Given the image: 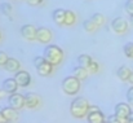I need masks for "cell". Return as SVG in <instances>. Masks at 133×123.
Returning <instances> with one entry per match:
<instances>
[{"instance_id":"6da1fadb","label":"cell","mask_w":133,"mask_h":123,"mask_svg":"<svg viewBox=\"0 0 133 123\" xmlns=\"http://www.w3.org/2000/svg\"><path fill=\"white\" fill-rule=\"evenodd\" d=\"M89 102L84 97H75L70 104V114L76 119H83L87 117L89 110Z\"/></svg>"},{"instance_id":"7a4b0ae2","label":"cell","mask_w":133,"mask_h":123,"mask_svg":"<svg viewBox=\"0 0 133 123\" xmlns=\"http://www.w3.org/2000/svg\"><path fill=\"white\" fill-rule=\"evenodd\" d=\"M43 56L45 57L46 61H49V62H50L52 65H54V66L59 65V64L63 61V57H65L63 51H62L58 45H56V44H48L44 48Z\"/></svg>"},{"instance_id":"3957f363","label":"cell","mask_w":133,"mask_h":123,"mask_svg":"<svg viewBox=\"0 0 133 123\" xmlns=\"http://www.w3.org/2000/svg\"><path fill=\"white\" fill-rule=\"evenodd\" d=\"M34 66L36 69V73L40 77H49L53 73L54 65H52L49 61L45 60L44 56H36L34 58Z\"/></svg>"},{"instance_id":"277c9868","label":"cell","mask_w":133,"mask_h":123,"mask_svg":"<svg viewBox=\"0 0 133 123\" xmlns=\"http://www.w3.org/2000/svg\"><path fill=\"white\" fill-rule=\"evenodd\" d=\"M80 82L82 81H79L74 75L66 77L62 81V89H63V92L67 96H75V95H78V92L80 91V85H82Z\"/></svg>"},{"instance_id":"5b68a950","label":"cell","mask_w":133,"mask_h":123,"mask_svg":"<svg viewBox=\"0 0 133 123\" xmlns=\"http://www.w3.org/2000/svg\"><path fill=\"white\" fill-rule=\"evenodd\" d=\"M128 27H129V23L125 18L123 17H115L112 21H111V29L115 34L118 35H124L127 31H128Z\"/></svg>"},{"instance_id":"8992f818","label":"cell","mask_w":133,"mask_h":123,"mask_svg":"<svg viewBox=\"0 0 133 123\" xmlns=\"http://www.w3.org/2000/svg\"><path fill=\"white\" fill-rule=\"evenodd\" d=\"M131 113H132V109H131V105L128 102H119L114 108V114L116 117H119L124 123H127V119H128Z\"/></svg>"},{"instance_id":"52a82bcc","label":"cell","mask_w":133,"mask_h":123,"mask_svg":"<svg viewBox=\"0 0 133 123\" xmlns=\"http://www.w3.org/2000/svg\"><path fill=\"white\" fill-rule=\"evenodd\" d=\"M8 104L10 108L16 109V110H21L23 108H26L25 105V95H21V93H10L8 95Z\"/></svg>"},{"instance_id":"ba28073f","label":"cell","mask_w":133,"mask_h":123,"mask_svg":"<svg viewBox=\"0 0 133 123\" xmlns=\"http://www.w3.org/2000/svg\"><path fill=\"white\" fill-rule=\"evenodd\" d=\"M36 31H38V27L34 26L32 23H26V25H23V26L21 27V30H19L21 35L29 41L36 40Z\"/></svg>"},{"instance_id":"9c48e42d","label":"cell","mask_w":133,"mask_h":123,"mask_svg":"<svg viewBox=\"0 0 133 123\" xmlns=\"http://www.w3.org/2000/svg\"><path fill=\"white\" fill-rule=\"evenodd\" d=\"M53 39V33L48 27H38L36 31V40L42 44H49Z\"/></svg>"},{"instance_id":"30bf717a","label":"cell","mask_w":133,"mask_h":123,"mask_svg":"<svg viewBox=\"0 0 133 123\" xmlns=\"http://www.w3.org/2000/svg\"><path fill=\"white\" fill-rule=\"evenodd\" d=\"M25 105L27 109H38L42 105V100L36 93L29 92L25 95Z\"/></svg>"},{"instance_id":"8fae6325","label":"cell","mask_w":133,"mask_h":123,"mask_svg":"<svg viewBox=\"0 0 133 123\" xmlns=\"http://www.w3.org/2000/svg\"><path fill=\"white\" fill-rule=\"evenodd\" d=\"M14 79L18 83V85L22 88H26L31 84V75L26 70H18L14 75Z\"/></svg>"},{"instance_id":"7c38bea8","label":"cell","mask_w":133,"mask_h":123,"mask_svg":"<svg viewBox=\"0 0 133 123\" xmlns=\"http://www.w3.org/2000/svg\"><path fill=\"white\" fill-rule=\"evenodd\" d=\"M1 87H3V89H4V91H5L8 95L17 92V89L19 88V85H18V83L16 82L14 77H13V78H6V79L3 82Z\"/></svg>"},{"instance_id":"4fadbf2b","label":"cell","mask_w":133,"mask_h":123,"mask_svg":"<svg viewBox=\"0 0 133 123\" xmlns=\"http://www.w3.org/2000/svg\"><path fill=\"white\" fill-rule=\"evenodd\" d=\"M85 118H87V122H88V123H105V122H106L105 114H103L101 110L89 112Z\"/></svg>"},{"instance_id":"5bb4252c","label":"cell","mask_w":133,"mask_h":123,"mask_svg":"<svg viewBox=\"0 0 133 123\" xmlns=\"http://www.w3.org/2000/svg\"><path fill=\"white\" fill-rule=\"evenodd\" d=\"M1 113H3V115L5 117V119L8 121V122H16L17 119H18V110H16V109H13V108H10V106H6V108H1V110H0Z\"/></svg>"},{"instance_id":"9a60e30c","label":"cell","mask_w":133,"mask_h":123,"mask_svg":"<svg viewBox=\"0 0 133 123\" xmlns=\"http://www.w3.org/2000/svg\"><path fill=\"white\" fill-rule=\"evenodd\" d=\"M65 17H66V10L62 9V8H57L52 13V18H53L54 23H57L58 26L65 25Z\"/></svg>"},{"instance_id":"2e32d148","label":"cell","mask_w":133,"mask_h":123,"mask_svg":"<svg viewBox=\"0 0 133 123\" xmlns=\"http://www.w3.org/2000/svg\"><path fill=\"white\" fill-rule=\"evenodd\" d=\"M4 69L9 73H17L18 70H21V62L17 60V58H13V57H9L6 64L4 65Z\"/></svg>"},{"instance_id":"e0dca14e","label":"cell","mask_w":133,"mask_h":123,"mask_svg":"<svg viewBox=\"0 0 133 123\" xmlns=\"http://www.w3.org/2000/svg\"><path fill=\"white\" fill-rule=\"evenodd\" d=\"M131 74H132V70H131L128 66H125V65H122V66L116 70V75H118V78H119L122 82H128Z\"/></svg>"},{"instance_id":"ac0fdd59","label":"cell","mask_w":133,"mask_h":123,"mask_svg":"<svg viewBox=\"0 0 133 123\" xmlns=\"http://www.w3.org/2000/svg\"><path fill=\"white\" fill-rule=\"evenodd\" d=\"M72 75H74V77H76L79 81H85V79L88 78L89 73H88V70H87L85 67H83V66L78 65V66H75V67H74V70H72Z\"/></svg>"},{"instance_id":"d6986e66","label":"cell","mask_w":133,"mask_h":123,"mask_svg":"<svg viewBox=\"0 0 133 123\" xmlns=\"http://www.w3.org/2000/svg\"><path fill=\"white\" fill-rule=\"evenodd\" d=\"M76 13L72 10H66V17H65V25L63 26H74L76 23Z\"/></svg>"},{"instance_id":"ffe728a7","label":"cell","mask_w":133,"mask_h":123,"mask_svg":"<svg viewBox=\"0 0 133 123\" xmlns=\"http://www.w3.org/2000/svg\"><path fill=\"white\" fill-rule=\"evenodd\" d=\"M83 27H84V30L87 31V33H94V31H97L98 30V25L92 20V18H89V20H87V21H84V23H83Z\"/></svg>"},{"instance_id":"44dd1931","label":"cell","mask_w":133,"mask_h":123,"mask_svg":"<svg viewBox=\"0 0 133 123\" xmlns=\"http://www.w3.org/2000/svg\"><path fill=\"white\" fill-rule=\"evenodd\" d=\"M0 12L6 16L8 18H12V14H13V7L10 3H1L0 4Z\"/></svg>"},{"instance_id":"7402d4cb","label":"cell","mask_w":133,"mask_h":123,"mask_svg":"<svg viewBox=\"0 0 133 123\" xmlns=\"http://www.w3.org/2000/svg\"><path fill=\"white\" fill-rule=\"evenodd\" d=\"M92 61H93V58H92L89 54H80V56L78 57V65H80V66H83V67H85V69L90 65Z\"/></svg>"},{"instance_id":"603a6c76","label":"cell","mask_w":133,"mask_h":123,"mask_svg":"<svg viewBox=\"0 0 133 123\" xmlns=\"http://www.w3.org/2000/svg\"><path fill=\"white\" fill-rule=\"evenodd\" d=\"M123 52H124L125 57H128V58L133 60V43L132 41L127 43V44L123 47Z\"/></svg>"},{"instance_id":"cb8c5ba5","label":"cell","mask_w":133,"mask_h":123,"mask_svg":"<svg viewBox=\"0 0 133 123\" xmlns=\"http://www.w3.org/2000/svg\"><path fill=\"white\" fill-rule=\"evenodd\" d=\"M90 18H92V20H93V21H94V22H96V23L99 26V27H101V26H102V25L106 22V17H105L103 14H101V13H94Z\"/></svg>"},{"instance_id":"d4e9b609","label":"cell","mask_w":133,"mask_h":123,"mask_svg":"<svg viewBox=\"0 0 133 123\" xmlns=\"http://www.w3.org/2000/svg\"><path fill=\"white\" fill-rule=\"evenodd\" d=\"M87 70H88L89 74H96V73L99 70V65H98V62L93 60V61L90 62V65L87 67Z\"/></svg>"},{"instance_id":"484cf974","label":"cell","mask_w":133,"mask_h":123,"mask_svg":"<svg viewBox=\"0 0 133 123\" xmlns=\"http://www.w3.org/2000/svg\"><path fill=\"white\" fill-rule=\"evenodd\" d=\"M124 9H125V12H127L129 16H133V0H127V1H125Z\"/></svg>"},{"instance_id":"4316f807","label":"cell","mask_w":133,"mask_h":123,"mask_svg":"<svg viewBox=\"0 0 133 123\" xmlns=\"http://www.w3.org/2000/svg\"><path fill=\"white\" fill-rule=\"evenodd\" d=\"M106 123H124V122L119 117H116L115 114H112V115H109L106 118Z\"/></svg>"},{"instance_id":"83f0119b","label":"cell","mask_w":133,"mask_h":123,"mask_svg":"<svg viewBox=\"0 0 133 123\" xmlns=\"http://www.w3.org/2000/svg\"><path fill=\"white\" fill-rule=\"evenodd\" d=\"M127 102L131 106H133V85H131L127 91Z\"/></svg>"},{"instance_id":"f1b7e54d","label":"cell","mask_w":133,"mask_h":123,"mask_svg":"<svg viewBox=\"0 0 133 123\" xmlns=\"http://www.w3.org/2000/svg\"><path fill=\"white\" fill-rule=\"evenodd\" d=\"M8 54L5 53V52H3V51H0V66L1 67H4V65L6 64V61H8Z\"/></svg>"},{"instance_id":"f546056e","label":"cell","mask_w":133,"mask_h":123,"mask_svg":"<svg viewBox=\"0 0 133 123\" xmlns=\"http://www.w3.org/2000/svg\"><path fill=\"white\" fill-rule=\"evenodd\" d=\"M29 5H32V7H38V5H40V4H43V1L44 0H25Z\"/></svg>"},{"instance_id":"4dcf8cb0","label":"cell","mask_w":133,"mask_h":123,"mask_svg":"<svg viewBox=\"0 0 133 123\" xmlns=\"http://www.w3.org/2000/svg\"><path fill=\"white\" fill-rule=\"evenodd\" d=\"M5 96H8V93L3 89V87L0 88V99H3V97H5Z\"/></svg>"},{"instance_id":"1f68e13d","label":"cell","mask_w":133,"mask_h":123,"mask_svg":"<svg viewBox=\"0 0 133 123\" xmlns=\"http://www.w3.org/2000/svg\"><path fill=\"white\" fill-rule=\"evenodd\" d=\"M6 122H8V121L5 119V117H4V115H3V113L0 112V123H6Z\"/></svg>"},{"instance_id":"d6a6232c","label":"cell","mask_w":133,"mask_h":123,"mask_svg":"<svg viewBox=\"0 0 133 123\" xmlns=\"http://www.w3.org/2000/svg\"><path fill=\"white\" fill-rule=\"evenodd\" d=\"M127 123H133V112L129 114V117H128V119H127Z\"/></svg>"},{"instance_id":"836d02e7","label":"cell","mask_w":133,"mask_h":123,"mask_svg":"<svg viewBox=\"0 0 133 123\" xmlns=\"http://www.w3.org/2000/svg\"><path fill=\"white\" fill-rule=\"evenodd\" d=\"M128 82L131 83L133 85V70H132V74H131V77H129V79H128Z\"/></svg>"},{"instance_id":"e575fe53","label":"cell","mask_w":133,"mask_h":123,"mask_svg":"<svg viewBox=\"0 0 133 123\" xmlns=\"http://www.w3.org/2000/svg\"><path fill=\"white\" fill-rule=\"evenodd\" d=\"M131 23H132V26H133V16H131Z\"/></svg>"},{"instance_id":"d590c367","label":"cell","mask_w":133,"mask_h":123,"mask_svg":"<svg viewBox=\"0 0 133 123\" xmlns=\"http://www.w3.org/2000/svg\"><path fill=\"white\" fill-rule=\"evenodd\" d=\"M1 38H3V35H1V31H0V41H1Z\"/></svg>"},{"instance_id":"8d00e7d4","label":"cell","mask_w":133,"mask_h":123,"mask_svg":"<svg viewBox=\"0 0 133 123\" xmlns=\"http://www.w3.org/2000/svg\"><path fill=\"white\" fill-rule=\"evenodd\" d=\"M6 123H12V122H6Z\"/></svg>"},{"instance_id":"74e56055","label":"cell","mask_w":133,"mask_h":123,"mask_svg":"<svg viewBox=\"0 0 133 123\" xmlns=\"http://www.w3.org/2000/svg\"><path fill=\"white\" fill-rule=\"evenodd\" d=\"M105 123H106V122H105Z\"/></svg>"}]
</instances>
